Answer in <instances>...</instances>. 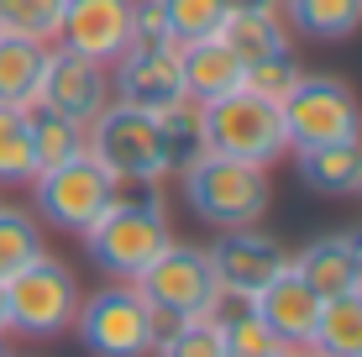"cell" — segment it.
<instances>
[{"instance_id": "1", "label": "cell", "mask_w": 362, "mask_h": 357, "mask_svg": "<svg viewBox=\"0 0 362 357\" xmlns=\"http://www.w3.org/2000/svg\"><path fill=\"white\" fill-rule=\"evenodd\" d=\"M79 237H84V252H90V263L100 274H110L116 284H132L173 242V226H168L158 184H121L116 200H110Z\"/></svg>"}, {"instance_id": "2", "label": "cell", "mask_w": 362, "mask_h": 357, "mask_svg": "<svg viewBox=\"0 0 362 357\" xmlns=\"http://www.w3.org/2000/svg\"><path fill=\"white\" fill-rule=\"evenodd\" d=\"M179 179H184L189 211L205 221V226H216V231L257 226V221L268 216V200H273L268 168L236 163V158H221V153H199Z\"/></svg>"}, {"instance_id": "3", "label": "cell", "mask_w": 362, "mask_h": 357, "mask_svg": "<svg viewBox=\"0 0 362 357\" xmlns=\"http://www.w3.org/2000/svg\"><path fill=\"white\" fill-rule=\"evenodd\" d=\"M199 131H205V153L236 158V163H252V168H268L289 153L284 110L252 90H231L221 100L199 105Z\"/></svg>"}, {"instance_id": "4", "label": "cell", "mask_w": 362, "mask_h": 357, "mask_svg": "<svg viewBox=\"0 0 362 357\" xmlns=\"http://www.w3.org/2000/svg\"><path fill=\"white\" fill-rule=\"evenodd\" d=\"M79 300L84 294H79L74 268L42 247L27 268H16V274L6 279V310H11L6 331L32 336V341H53V336H64V331L74 326Z\"/></svg>"}, {"instance_id": "5", "label": "cell", "mask_w": 362, "mask_h": 357, "mask_svg": "<svg viewBox=\"0 0 362 357\" xmlns=\"http://www.w3.org/2000/svg\"><path fill=\"white\" fill-rule=\"evenodd\" d=\"M90 153L100 158V168L116 184H163L168 179V153H163L158 116L132 110L121 100H110L90 121Z\"/></svg>"}, {"instance_id": "6", "label": "cell", "mask_w": 362, "mask_h": 357, "mask_svg": "<svg viewBox=\"0 0 362 357\" xmlns=\"http://www.w3.org/2000/svg\"><path fill=\"white\" fill-rule=\"evenodd\" d=\"M284 110V137L289 153L305 147H331V142H362V100L346 79L331 74H305L294 95L279 105Z\"/></svg>"}, {"instance_id": "7", "label": "cell", "mask_w": 362, "mask_h": 357, "mask_svg": "<svg viewBox=\"0 0 362 357\" xmlns=\"http://www.w3.org/2000/svg\"><path fill=\"white\" fill-rule=\"evenodd\" d=\"M132 284L153 310H168V315H179V321H205L210 305H216V294H221L210 252L189 247V242H168Z\"/></svg>"}, {"instance_id": "8", "label": "cell", "mask_w": 362, "mask_h": 357, "mask_svg": "<svg viewBox=\"0 0 362 357\" xmlns=\"http://www.w3.org/2000/svg\"><path fill=\"white\" fill-rule=\"evenodd\" d=\"M74 331L95 357H153V305L136 284H105L79 300Z\"/></svg>"}, {"instance_id": "9", "label": "cell", "mask_w": 362, "mask_h": 357, "mask_svg": "<svg viewBox=\"0 0 362 357\" xmlns=\"http://www.w3.org/2000/svg\"><path fill=\"white\" fill-rule=\"evenodd\" d=\"M116 189H121V184L100 168V158L90 153V147H84L79 158H69L64 168H47V174L32 179L37 216H42L47 226H58V231H74V237L116 200Z\"/></svg>"}, {"instance_id": "10", "label": "cell", "mask_w": 362, "mask_h": 357, "mask_svg": "<svg viewBox=\"0 0 362 357\" xmlns=\"http://www.w3.org/2000/svg\"><path fill=\"white\" fill-rule=\"evenodd\" d=\"M37 105H47V110H58V116L90 127L100 110L110 105V69L53 42L47 47V64H42V84H37Z\"/></svg>"}, {"instance_id": "11", "label": "cell", "mask_w": 362, "mask_h": 357, "mask_svg": "<svg viewBox=\"0 0 362 357\" xmlns=\"http://www.w3.org/2000/svg\"><path fill=\"white\" fill-rule=\"evenodd\" d=\"M110 100L132 105V110H158L184 100V79H179V47H127L110 64Z\"/></svg>"}, {"instance_id": "12", "label": "cell", "mask_w": 362, "mask_h": 357, "mask_svg": "<svg viewBox=\"0 0 362 357\" xmlns=\"http://www.w3.org/2000/svg\"><path fill=\"white\" fill-rule=\"evenodd\" d=\"M205 252H210V268H216V284L231 289V294H247V300H252L263 284H273L284 268H289L284 242L268 237V231H257V226L221 231L216 247H205Z\"/></svg>"}, {"instance_id": "13", "label": "cell", "mask_w": 362, "mask_h": 357, "mask_svg": "<svg viewBox=\"0 0 362 357\" xmlns=\"http://www.w3.org/2000/svg\"><path fill=\"white\" fill-rule=\"evenodd\" d=\"M53 42L110 69L132 42V0H64Z\"/></svg>"}, {"instance_id": "14", "label": "cell", "mask_w": 362, "mask_h": 357, "mask_svg": "<svg viewBox=\"0 0 362 357\" xmlns=\"http://www.w3.org/2000/svg\"><path fill=\"white\" fill-rule=\"evenodd\" d=\"M252 310L257 321H263L273 336L284 341V347L305 352L310 341H315V321H320V294L305 284V279L294 274V268H284L273 284H263L252 294Z\"/></svg>"}, {"instance_id": "15", "label": "cell", "mask_w": 362, "mask_h": 357, "mask_svg": "<svg viewBox=\"0 0 362 357\" xmlns=\"http://www.w3.org/2000/svg\"><path fill=\"white\" fill-rule=\"evenodd\" d=\"M179 79H184V100L210 105V100H221V95L242 90L247 64L221 37H194V42H179Z\"/></svg>"}, {"instance_id": "16", "label": "cell", "mask_w": 362, "mask_h": 357, "mask_svg": "<svg viewBox=\"0 0 362 357\" xmlns=\"http://www.w3.org/2000/svg\"><path fill=\"white\" fill-rule=\"evenodd\" d=\"M216 37L242 58V64L279 58V53H289V42H294L289 21H284L279 11H226V21H221Z\"/></svg>"}, {"instance_id": "17", "label": "cell", "mask_w": 362, "mask_h": 357, "mask_svg": "<svg viewBox=\"0 0 362 357\" xmlns=\"http://www.w3.org/2000/svg\"><path fill=\"white\" fill-rule=\"evenodd\" d=\"M299 184L315 194H362V142H331L294 153Z\"/></svg>"}, {"instance_id": "18", "label": "cell", "mask_w": 362, "mask_h": 357, "mask_svg": "<svg viewBox=\"0 0 362 357\" xmlns=\"http://www.w3.org/2000/svg\"><path fill=\"white\" fill-rule=\"evenodd\" d=\"M289 268H294V274L305 279V284L315 289V294H320V300L357 289V268H352V247H346V231H341V237H315L299 257H289Z\"/></svg>"}, {"instance_id": "19", "label": "cell", "mask_w": 362, "mask_h": 357, "mask_svg": "<svg viewBox=\"0 0 362 357\" xmlns=\"http://www.w3.org/2000/svg\"><path fill=\"white\" fill-rule=\"evenodd\" d=\"M53 42H27V37L0 32V105H37V84H42V64Z\"/></svg>"}, {"instance_id": "20", "label": "cell", "mask_w": 362, "mask_h": 357, "mask_svg": "<svg viewBox=\"0 0 362 357\" xmlns=\"http://www.w3.org/2000/svg\"><path fill=\"white\" fill-rule=\"evenodd\" d=\"M279 16L289 21V32L341 42L362 27V0H279Z\"/></svg>"}, {"instance_id": "21", "label": "cell", "mask_w": 362, "mask_h": 357, "mask_svg": "<svg viewBox=\"0 0 362 357\" xmlns=\"http://www.w3.org/2000/svg\"><path fill=\"white\" fill-rule=\"evenodd\" d=\"M310 347L326 357H362V284L320 300V321H315Z\"/></svg>"}, {"instance_id": "22", "label": "cell", "mask_w": 362, "mask_h": 357, "mask_svg": "<svg viewBox=\"0 0 362 357\" xmlns=\"http://www.w3.org/2000/svg\"><path fill=\"white\" fill-rule=\"evenodd\" d=\"M32 147H37V174L64 168L69 158H79L90 147V127H79V121L58 116L47 105H32Z\"/></svg>"}, {"instance_id": "23", "label": "cell", "mask_w": 362, "mask_h": 357, "mask_svg": "<svg viewBox=\"0 0 362 357\" xmlns=\"http://www.w3.org/2000/svg\"><path fill=\"white\" fill-rule=\"evenodd\" d=\"M37 179V147H32V110L0 105V189Z\"/></svg>"}, {"instance_id": "24", "label": "cell", "mask_w": 362, "mask_h": 357, "mask_svg": "<svg viewBox=\"0 0 362 357\" xmlns=\"http://www.w3.org/2000/svg\"><path fill=\"white\" fill-rule=\"evenodd\" d=\"M158 131H163L168 174H184V168L205 153V131H199V105L194 100H179V105L158 110Z\"/></svg>"}, {"instance_id": "25", "label": "cell", "mask_w": 362, "mask_h": 357, "mask_svg": "<svg viewBox=\"0 0 362 357\" xmlns=\"http://www.w3.org/2000/svg\"><path fill=\"white\" fill-rule=\"evenodd\" d=\"M37 252H42V221L21 205H0V279L27 268Z\"/></svg>"}, {"instance_id": "26", "label": "cell", "mask_w": 362, "mask_h": 357, "mask_svg": "<svg viewBox=\"0 0 362 357\" xmlns=\"http://www.w3.org/2000/svg\"><path fill=\"white\" fill-rule=\"evenodd\" d=\"M64 0H0V32L27 37V42H53Z\"/></svg>"}, {"instance_id": "27", "label": "cell", "mask_w": 362, "mask_h": 357, "mask_svg": "<svg viewBox=\"0 0 362 357\" xmlns=\"http://www.w3.org/2000/svg\"><path fill=\"white\" fill-rule=\"evenodd\" d=\"M226 0H163V16L173 42H194V37H216L226 21Z\"/></svg>"}, {"instance_id": "28", "label": "cell", "mask_w": 362, "mask_h": 357, "mask_svg": "<svg viewBox=\"0 0 362 357\" xmlns=\"http://www.w3.org/2000/svg\"><path fill=\"white\" fill-rule=\"evenodd\" d=\"M299 79H305L299 58H294V53H279V58H257V64H247L242 90H252V95H263V100L284 105V100L294 95V84H299Z\"/></svg>"}, {"instance_id": "29", "label": "cell", "mask_w": 362, "mask_h": 357, "mask_svg": "<svg viewBox=\"0 0 362 357\" xmlns=\"http://www.w3.org/2000/svg\"><path fill=\"white\" fill-rule=\"evenodd\" d=\"M153 357H226L221 326L216 321H184L163 347H153Z\"/></svg>"}, {"instance_id": "30", "label": "cell", "mask_w": 362, "mask_h": 357, "mask_svg": "<svg viewBox=\"0 0 362 357\" xmlns=\"http://www.w3.org/2000/svg\"><path fill=\"white\" fill-rule=\"evenodd\" d=\"M127 47H179L168 32L163 0H132V42Z\"/></svg>"}, {"instance_id": "31", "label": "cell", "mask_w": 362, "mask_h": 357, "mask_svg": "<svg viewBox=\"0 0 362 357\" xmlns=\"http://www.w3.org/2000/svg\"><path fill=\"white\" fill-rule=\"evenodd\" d=\"M346 247H352V268H357V284H362V226L346 231Z\"/></svg>"}, {"instance_id": "32", "label": "cell", "mask_w": 362, "mask_h": 357, "mask_svg": "<svg viewBox=\"0 0 362 357\" xmlns=\"http://www.w3.org/2000/svg\"><path fill=\"white\" fill-rule=\"evenodd\" d=\"M231 11H279V0H226Z\"/></svg>"}, {"instance_id": "33", "label": "cell", "mask_w": 362, "mask_h": 357, "mask_svg": "<svg viewBox=\"0 0 362 357\" xmlns=\"http://www.w3.org/2000/svg\"><path fill=\"white\" fill-rule=\"evenodd\" d=\"M6 326H11V310H6V279H0V336H6Z\"/></svg>"}, {"instance_id": "34", "label": "cell", "mask_w": 362, "mask_h": 357, "mask_svg": "<svg viewBox=\"0 0 362 357\" xmlns=\"http://www.w3.org/2000/svg\"><path fill=\"white\" fill-rule=\"evenodd\" d=\"M294 357H326V352H315V347H305V352H294Z\"/></svg>"}, {"instance_id": "35", "label": "cell", "mask_w": 362, "mask_h": 357, "mask_svg": "<svg viewBox=\"0 0 362 357\" xmlns=\"http://www.w3.org/2000/svg\"><path fill=\"white\" fill-rule=\"evenodd\" d=\"M0 357H11V352H6V336H0Z\"/></svg>"}]
</instances>
